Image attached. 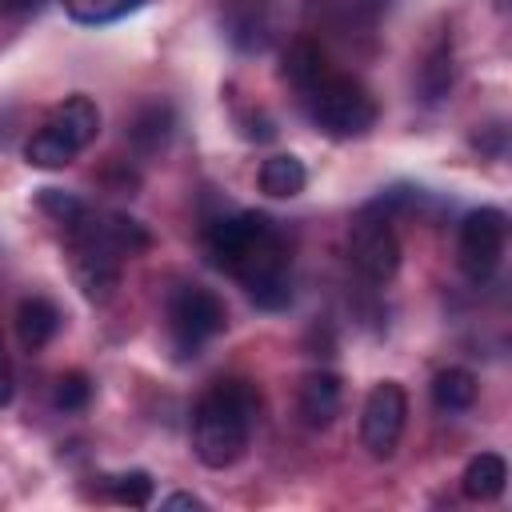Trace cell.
Returning <instances> with one entry per match:
<instances>
[{"label":"cell","instance_id":"cell-18","mask_svg":"<svg viewBox=\"0 0 512 512\" xmlns=\"http://www.w3.org/2000/svg\"><path fill=\"white\" fill-rule=\"evenodd\" d=\"M448 88H452V44L436 40L432 52L420 64V92H424L428 104H436V100L448 96Z\"/></svg>","mask_w":512,"mask_h":512},{"label":"cell","instance_id":"cell-23","mask_svg":"<svg viewBox=\"0 0 512 512\" xmlns=\"http://www.w3.org/2000/svg\"><path fill=\"white\" fill-rule=\"evenodd\" d=\"M88 400H92V380H88L84 372H64V376L56 380L52 404H56L60 412H84Z\"/></svg>","mask_w":512,"mask_h":512},{"label":"cell","instance_id":"cell-11","mask_svg":"<svg viewBox=\"0 0 512 512\" xmlns=\"http://www.w3.org/2000/svg\"><path fill=\"white\" fill-rule=\"evenodd\" d=\"M172 132H176V112H172V104H164V100L140 104L136 116L128 120V144H132L140 156L164 152L168 140H172Z\"/></svg>","mask_w":512,"mask_h":512},{"label":"cell","instance_id":"cell-24","mask_svg":"<svg viewBox=\"0 0 512 512\" xmlns=\"http://www.w3.org/2000/svg\"><path fill=\"white\" fill-rule=\"evenodd\" d=\"M160 508H164V512H172V508H192V512H204L208 504H204L200 496H192V492H172V496H164V500H160Z\"/></svg>","mask_w":512,"mask_h":512},{"label":"cell","instance_id":"cell-5","mask_svg":"<svg viewBox=\"0 0 512 512\" xmlns=\"http://www.w3.org/2000/svg\"><path fill=\"white\" fill-rule=\"evenodd\" d=\"M504 240H508V216L500 208H472L460 220L456 236V264L472 284H488L504 260Z\"/></svg>","mask_w":512,"mask_h":512},{"label":"cell","instance_id":"cell-15","mask_svg":"<svg viewBox=\"0 0 512 512\" xmlns=\"http://www.w3.org/2000/svg\"><path fill=\"white\" fill-rule=\"evenodd\" d=\"M256 180H260V192H268V196H276V200H292V196L304 192L308 168H304L300 156L280 152V156H268V160L260 164V176H256Z\"/></svg>","mask_w":512,"mask_h":512},{"label":"cell","instance_id":"cell-20","mask_svg":"<svg viewBox=\"0 0 512 512\" xmlns=\"http://www.w3.org/2000/svg\"><path fill=\"white\" fill-rule=\"evenodd\" d=\"M148 0H64V12L76 24H112L136 8H144Z\"/></svg>","mask_w":512,"mask_h":512},{"label":"cell","instance_id":"cell-17","mask_svg":"<svg viewBox=\"0 0 512 512\" xmlns=\"http://www.w3.org/2000/svg\"><path fill=\"white\" fill-rule=\"evenodd\" d=\"M432 404L440 412H468L476 404V376L468 368H444L432 376Z\"/></svg>","mask_w":512,"mask_h":512},{"label":"cell","instance_id":"cell-13","mask_svg":"<svg viewBox=\"0 0 512 512\" xmlns=\"http://www.w3.org/2000/svg\"><path fill=\"white\" fill-rule=\"evenodd\" d=\"M284 80L304 96L312 84H320L332 68H328V56H324V48L316 44V40H308V36H296L292 44H288V52H284Z\"/></svg>","mask_w":512,"mask_h":512},{"label":"cell","instance_id":"cell-16","mask_svg":"<svg viewBox=\"0 0 512 512\" xmlns=\"http://www.w3.org/2000/svg\"><path fill=\"white\" fill-rule=\"evenodd\" d=\"M96 232H100V240H104L120 260H124V256H140V252H148V244H152L148 228H144L140 220L124 216V212L96 216Z\"/></svg>","mask_w":512,"mask_h":512},{"label":"cell","instance_id":"cell-6","mask_svg":"<svg viewBox=\"0 0 512 512\" xmlns=\"http://www.w3.org/2000/svg\"><path fill=\"white\" fill-rule=\"evenodd\" d=\"M68 248H72V276H76V288L84 292V300L108 304L120 288V256L100 240L92 212H88V220L68 228Z\"/></svg>","mask_w":512,"mask_h":512},{"label":"cell","instance_id":"cell-1","mask_svg":"<svg viewBox=\"0 0 512 512\" xmlns=\"http://www.w3.org/2000/svg\"><path fill=\"white\" fill-rule=\"evenodd\" d=\"M204 252L220 272L244 284L256 308L280 312L292 304V256L280 228L264 212H236L212 220L204 228Z\"/></svg>","mask_w":512,"mask_h":512},{"label":"cell","instance_id":"cell-10","mask_svg":"<svg viewBox=\"0 0 512 512\" xmlns=\"http://www.w3.org/2000/svg\"><path fill=\"white\" fill-rule=\"evenodd\" d=\"M340 404H344V388H340V376L336 372H308L304 384H300V396H296V412L308 428H328L336 416H340Z\"/></svg>","mask_w":512,"mask_h":512},{"label":"cell","instance_id":"cell-3","mask_svg":"<svg viewBox=\"0 0 512 512\" xmlns=\"http://www.w3.org/2000/svg\"><path fill=\"white\" fill-rule=\"evenodd\" d=\"M304 108H308L312 124L320 132H328L332 140H356V136L372 132V124L380 116L368 88L340 72H328L320 84H312L304 92Z\"/></svg>","mask_w":512,"mask_h":512},{"label":"cell","instance_id":"cell-7","mask_svg":"<svg viewBox=\"0 0 512 512\" xmlns=\"http://www.w3.org/2000/svg\"><path fill=\"white\" fill-rule=\"evenodd\" d=\"M404 420H408V396L396 380H380L372 384L364 412H360V444L368 448V456L388 460L404 436Z\"/></svg>","mask_w":512,"mask_h":512},{"label":"cell","instance_id":"cell-26","mask_svg":"<svg viewBox=\"0 0 512 512\" xmlns=\"http://www.w3.org/2000/svg\"><path fill=\"white\" fill-rule=\"evenodd\" d=\"M44 0H0V16H28L36 12Z\"/></svg>","mask_w":512,"mask_h":512},{"label":"cell","instance_id":"cell-9","mask_svg":"<svg viewBox=\"0 0 512 512\" xmlns=\"http://www.w3.org/2000/svg\"><path fill=\"white\" fill-rule=\"evenodd\" d=\"M48 132H56L72 152H84L96 132H100V108L88 100V96H68L64 104H56L44 120Z\"/></svg>","mask_w":512,"mask_h":512},{"label":"cell","instance_id":"cell-21","mask_svg":"<svg viewBox=\"0 0 512 512\" xmlns=\"http://www.w3.org/2000/svg\"><path fill=\"white\" fill-rule=\"evenodd\" d=\"M36 204H40L44 216H52L56 224H64V232L76 228L80 220H88V212H92L80 196H72V192H64V188H40V192H36Z\"/></svg>","mask_w":512,"mask_h":512},{"label":"cell","instance_id":"cell-14","mask_svg":"<svg viewBox=\"0 0 512 512\" xmlns=\"http://www.w3.org/2000/svg\"><path fill=\"white\" fill-rule=\"evenodd\" d=\"M504 484H508V464H504L500 452H480V456H472L468 468H464V476H460L464 496H468V500H480V504L496 500V496L504 492Z\"/></svg>","mask_w":512,"mask_h":512},{"label":"cell","instance_id":"cell-2","mask_svg":"<svg viewBox=\"0 0 512 512\" xmlns=\"http://www.w3.org/2000/svg\"><path fill=\"white\" fill-rule=\"evenodd\" d=\"M260 412V396L248 380H220L212 384L196 412H192V448L204 468H232L248 440Z\"/></svg>","mask_w":512,"mask_h":512},{"label":"cell","instance_id":"cell-12","mask_svg":"<svg viewBox=\"0 0 512 512\" xmlns=\"http://www.w3.org/2000/svg\"><path fill=\"white\" fill-rule=\"evenodd\" d=\"M60 332V308L48 296H24L16 304V336L28 352H40Z\"/></svg>","mask_w":512,"mask_h":512},{"label":"cell","instance_id":"cell-22","mask_svg":"<svg viewBox=\"0 0 512 512\" xmlns=\"http://www.w3.org/2000/svg\"><path fill=\"white\" fill-rule=\"evenodd\" d=\"M104 488L116 504H128V508H144L152 504V476L144 468H132V472H120V476H104Z\"/></svg>","mask_w":512,"mask_h":512},{"label":"cell","instance_id":"cell-4","mask_svg":"<svg viewBox=\"0 0 512 512\" xmlns=\"http://www.w3.org/2000/svg\"><path fill=\"white\" fill-rule=\"evenodd\" d=\"M164 320H168V340H172V352L180 360H192L200 356L204 340L220 336L224 324H228V308L224 300L204 288V284H176L164 300Z\"/></svg>","mask_w":512,"mask_h":512},{"label":"cell","instance_id":"cell-8","mask_svg":"<svg viewBox=\"0 0 512 512\" xmlns=\"http://www.w3.org/2000/svg\"><path fill=\"white\" fill-rule=\"evenodd\" d=\"M348 260L368 284H388L400 272V240L384 216L360 212L348 236Z\"/></svg>","mask_w":512,"mask_h":512},{"label":"cell","instance_id":"cell-19","mask_svg":"<svg viewBox=\"0 0 512 512\" xmlns=\"http://www.w3.org/2000/svg\"><path fill=\"white\" fill-rule=\"evenodd\" d=\"M76 156H80V152H72V148H68L56 132H48V128L32 132L28 144H24V160H28L32 168H44V172H60V168H68Z\"/></svg>","mask_w":512,"mask_h":512},{"label":"cell","instance_id":"cell-25","mask_svg":"<svg viewBox=\"0 0 512 512\" xmlns=\"http://www.w3.org/2000/svg\"><path fill=\"white\" fill-rule=\"evenodd\" d=\"M12 400V364H8V352L0 344V408Z\"/></svg>","mask_w":512,"mask_h":512}]
</instances>
